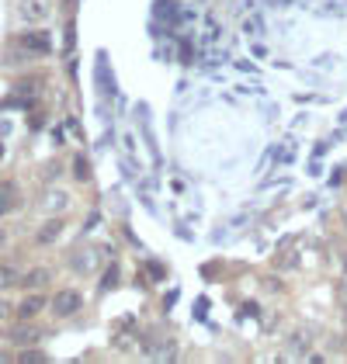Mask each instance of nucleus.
Masks as SVG:
<instances>
[{"mask_svg": "<svg viewBox=\"0 0 347 364\" xmlns=\"http://www.w3.org/2000/svg\"><path fill=\"white\" fill-rule=\"evenodd\" d=\"M73 173H77V181H90V167H87L84 156H77V160H73Z\"/></svg>", "mask_w": 347, "mask_h": 364, "instance_id": "13", "label": "nucleus"}, {"mask_svg": "<svg viewBox=\"0 0 347 364\" xmlns=\"http://www.w3.org/2000/svg\"><path fill=\"white\" fill-rule=\"evenodd\" d=\"M49 14H53V4H49V0H21V4H18V18H21L25 25H31V28L46 25Z\"/></svg>", "mask_w": 347, "mask_h": 364, "instance_id": "3", "label": "nucleus"}, {"mask_svg": "<svg viewBox=\"0 0 347 364\" xmlns=\"http://www.w3.org/2000/svg\"><path fill=\"white\" fill-rule=\"evenodd\" d=\"M18 205V191H14V184H0V215L4 212H11Z\"/></svg>", "mask_w": 347, "mask_h": 364, "instance_id": "11", "label": "nucleus"}, {"mask_svg": "<svg viewBox=\"0 0 347 364\" xmlns=\"http://www.w3.org/2000/svg\"><path fill=\"white\" fill-rule=\"evenodd\" d=\"M59 236H63V219H59V215H49V223L38 225L35 243H38V247H49V243H56Z\"/></svg>", "mask_w": 347, "mask_h": 364, "instance_id": "8", "label": "nucleus"}, {"mask_svg": "<svg viewBox=\"0 0 347 364\" xmlns=\"http://www.w3.org/2000/svg\"><path fill=\"white\" fill-rule=\"evenodd\" d=\"M70 267L77 271V274H94L97 271V253L94 250H77L70 257Z\"/></svg>", "mask_w": 347, "mask_h": 364, "instance_id": "10", "label": "nucleus"}, {"mask_svg": "<svg viewBox=\"0 0 347 364\" xmlns=\"http://www.w3.org/2000/svg\"><path fill=\"white\" fill-rule=\"evenodd\" d=\"M46 306H49V299H46L42 291H28V295L18 302V309H14V312H18V319H35V316H38Z\"/></svg>", "mask_w": 347, "mask_h": 364, "instance_id": "6", "label": "nucleus"}, {"mask_svg": "<svg viewBox=\"0 0 347 364\" xmlns=\"http://www.w3.org/2000/svg\"><path fill=\"white\" fill-rule=\"evenodd\" d=\"M7 243H11V229H7V225H0V250H4Z\"/></svg>", "mask_w": 347, "mask_h": 364, "instance_id": "14", "label": "nucleus"}, {"mask_svg": "<svg viewBox=\"0 0 347 364\" xmlns=\"http://www.w3.org/2000/svg\"><path fill=\"white\" fill-rule=\"evenodd\" d=\"M70 205H73V198H70L66 188H46V195L38 198V208H42L46 215H63Z\"/></svg>", "mask_w": 347, "mask_h": 364, "instance_id": "4", "label": "nucleus"}, {"mask_svg": "<svg viewBox=\"0 0 347 364\" xmlns=\"http://www.w3.org/2000/svg\"><path fill=\"white\" fill-rule=\"evenodd\" d=\"M21 278H25V267L18 260H0V291L21 288Z\"/></svg>", "mask_w": 347, "mask_h": 364, "instance_id": "5", "label": "nucleus"}, {"mask_svg": "<svg viewBox=\"0 0 347 364\" xmlns=\"http://www.w3.org/2000/svg\"><path fill=\"white\" fill-rule=\"evenodd\" d=\"M18 361H25V364H46V361H49V354H46V350H35V343H31V347H25V350L18 354Z\"/></svg>", "mask_w": 347, "mask_h": 364, "instance_id": "12", "label": "nucleus"}, {"mask_svg": "<svg viewBox=\"0 0 347 364\" xmlns=\"http://www.w3.org/2000/svg\"><path fill=\"white\" fill-rule=\"evenodd\" d=\"M49 281H53L49 267H31V271H25V278H21V288L25 291H42V288H49Z\"/></svg>", "mask_w": 347, "mask_h": 364, "instance_id": "9", "label": "nucleus"}, {"mask_svg": "<svg viewBox=\"0 0 347 364\" xmlns=\"http://www.w3.org/2000/svg\"><path fill=\"white\" fill-rule=\"evenodd\" d=\"M0 160H4V142H0Z\"/></svg>", "mask_w": 347, "mask_h": 364, "instance_id": "16", "label": "nucleus"}, {"mask_svg": "<svg viewBox=\"0 0 347 364\" xmlns=\"http://www.w3.org/2000/svg\"><path fill=\"white\" fill-rule=\"evenodd\" d=\"M18 49H21L25 56H31V59L49 56V53H53V35H49V31H42V28L25 31V35H18Z\"/></svg>", "mask_w": 347, "mask_h": 364, "instance_id": "2", "label": "nucleus"}, {"mask_svg": "<svg viewBox=\"0 0 347 364\" xmlns=\"http://www.w3.org/2000/svg\"><path fill=\"white\" fill-rule=\"evenodd\" d=\"M31 319H21L14 330H11V343H18V347H31V343H38L42 340V330L38 326H28Z\"/></svg>", "mask_w": 347, "mask_h": 364, "instance_id": "7", "label": "nucleus"}, {"mask_svg": "<svg viewBox=\"0 0 347 364\" xmlns=\"http://www.w3.org/2000/svg\"><path fill=\"white\" fill-rule=\"evenodd\" d=\"M7 312H11V306H7V302L0 299V319H7Z\"/></svg>", "mask_w": 347, "mask_h": 364, "instance_id": "15", "label": "nucleus"}, {"mask_svg": "<svg viewBox=\"0 0 347 364\" xmlns=\"http://www.w3.org/2000/svg\"><path fill=\"white\" fill-rule=\"evenodd\" d=\"M49 309H53V316H59V319H70V316H77L84 309V295L77 288H56V295L49 299Z\"/></svg>", "mask_w": 347, "mask_h": 364, "instance_id": "1", "label": "nucleus"}]
</instances>
